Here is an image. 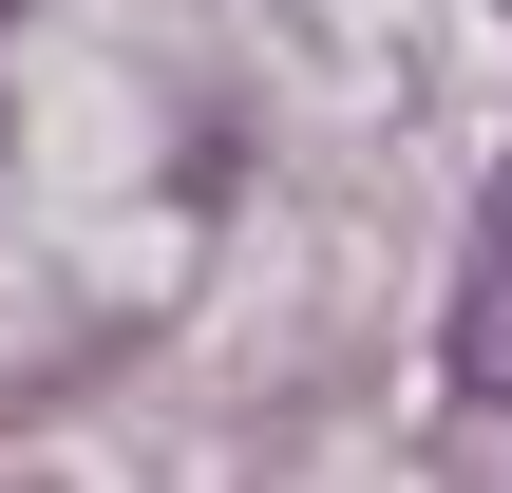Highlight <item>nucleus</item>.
I'll use <instances>...</instances> for the list:
<instances>
[{
	"mask_svg": "<svg viewBox=\"0 0 512 493\" xmlns=\"http://www.w3.org/2000/svg\"><path fill=\"white\" fill-rule=\"evenodd\" d=\"M456 399H512V190L475 228V266H456Z\"/></svg>",
	"mask_w": 512,
	"mask_h": 493,
	"instance_id": "1",
	"label": "nucleus"
}]
</instances>
